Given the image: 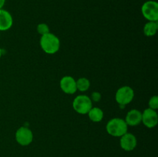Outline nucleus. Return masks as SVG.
<instances>
[{"mask_svg": "<svg viewBox=\"0 0 158 157\" xmlns=\"http://www.w3.org/2000/svg\"><path fill=\"white\" fill-rule=\"evenodd\" d=\"M40 46L43 52L52 55L60 50V38L54 34L49 32L46 35H42L40 38Z\"/></svg>", "mask_w": 158, "mask_h": 157, "instance_id": "1", "label": "nucleus"}, {"mask_svg": "<svg viewBox=\"0 0 158 157\" xmlns=\"http://www.w3.org/2000/svg\"><path fill=\"white\" fill-rule=\"evenodd\" d=\"M128 126L124 119L114 118L110 120L106 125V130L110 135L114 137H121L127 132Z\"/></svg>", "mask_w": 158, "mask_h": 157, "instance_id": "2", "label": "nucleus"}, {"mask_svg": "<svg viewBox=\"0 0 158 157\" xmlns=\"http://www.w3.org/2000/svg\"><path fill=\"white\" fill-rule=\"evenodd\" d=\"M93 107V103L90 98L86 95H79L73 102V108L79 114L85 115Z\"/></svg>", "mask_w": 158, "mask_h": 157, "instance_id": "3", "label": "nucleus"}, {"mask_svg": "<svg viewBox=\"0 0 158 157\" xmlns=\"http://www.w3.org/2000/svg\"><path fill=\"white\" fill-rule=\"evenodd\" d=\"M141 12L148 22L158 21V3L154 0L147 1L142 5Z\"/></svg>", "mask_w": 158, "mask_h": 157, "instance_id": "4", "label": "nucleus"}, {"mask_svg": "<svg viewBox=\"0 0 158 157\" xmlns=\"http://www.w3.org/2000/svg\"><path fill=\"white\" fill-rule=\"evenodd\" d=\"M134 98V91L131 87L124 86L117 89L115 94V99L120 106H124L133 101Z\"/></svg>", "mask_w": 158, "mask_h": 157, "instance_id": "5", "label": "nucleus"}, {"mask_svg": "<svg viewBox=\"0 0 158 157\" xmlns=\"http://www.w3.org/2000/svg\"><path fill=\"white\" fill-rule=\"evenodd\" d=\"M15 140L20 146H29L33 140V133L28 127L21 126L15 132Z\"/></svg>", "mask_w": 158, "mask_h": 157, "instance_id": "6", "label": "nucleus"}, {"mask_svg": "<svg viewBox=\"0 0 158 157\" xmlns=\"http://www.w3.org/2000/svg\"><path fill=\"white\" fill-rule=\"evenodd\" d=\"M141 123L149 129L155 127L158 123V115L156 110L151 109L150 108L145 109L142 112Z\"/></svg>", "mask_w": 158, "mask_h": 157, "instance_id": "7", "label": "nucleus"}, {"mask_svg": "<svg viewBox=\"0 0 158 157\" xmlns=\"http://www.w3.org/2000/svg\"><path fill=\"white\" fill-rule=\"evenodd\" d=\"M60 86L61 88L62 91L64 93L68 95H72L74 94L77 91V81L75 78L69 75L63 76L60 79Z\"/></svg>", "mask_w": 158, "mask_h": 157, "instance_id": "8", "label": "nucleus"}, {"mask_svg": "<svg viewBox=\"0 0 158 157\" xmlns=\"http://www.w3.org/2000/svg\"><path fill=\"white\" fill-rule=\"evenodd\" d=\"M120 147L127 152L133 151L137 145V140L135 135L131 132H126L124 135L120 137Z\"/></svg>", "mask_w": 158, "mask_h": 157, "instance_id": "9", "label": "nucleus"}, {"mask_svg": "<svg viewBox=\"0 0 158 157\" xmlns=\"http://www.w3.org/2000/svg\"><path fill=\"white\" fill-rule=\"evenodd\" d=\"M13 24V18L9 12L6 9H0V31L4 32L11 29Z\"/></svg>", "mask_w": 158, "mask_h": 157, "instance_id": "10", "label": "nucleus"}, {"mask_svg": "<svg viewBox=\"0 0 158 157\" xmlns=\"http://www.w3.org/2000/svg\"><path fill=\"white\" fill-rule=\"evenodd\" d=\"M124 120L127 126H138L140 123H141L142 112L140 110H138V109H131V110H130L127 113Z\"/></svg>", "mask_w": 158, "mask_h": 157, "instance_id": "11", "label": "nucleus"}, {"mask_svg": "<svg viewBox=\"0 0 158 157\" xmlns=\"http://www.w3.org/2000/svg\"><path fill=\"white\" fill-rule=\"evenodd\" d=\"M89 119L94 123H100L103 119V112L100 108L92 107L87 113Z\"/></svg>", "mask_w": 158, "mask_h": 157, "instance_id": "12", "label": "nucleus"}, {"mask_svg": "<svg viewBox=\"0 0 158 157\" xmlns=\"http://www.w3.org/2000/svg\"><path fill=\"white\" fill-rule=\"evenodd\" d=\"M158 29L157 22H148L143 26V34L148 37H152L156 35Z\"/></svg>", "mask_w": 158, "mask_h": 157, "instance_id": "13", "label": "nucleus"}, {"mask_svg": "<svg viewBox=\"0 0 158 157\" xmlns=\"http://www.w3.org/2000/svg\"><path fill=\"white\" fill-rule=\"evenodd\" d=\"M76 81H77V89L80 92H86L90 87V82L87 78L81 77Z\"/></svg>", "mask_w": 158, "mask_h": 157, "instance_id": "14", "label": "nucleus"}, {"mask_svg": "<svg viewBox=\"0 0 158 157\" xmlns=\"http://www.w3.org/2000/svg\"><path fill=\"white\" fill-rule=\"evenodd\" d=\"M36 29L38 33L40 34V35H41V36L50 32H49V26H48L47 24H46V23H40V24L37 26Z\"/></svg>", "mask_w": 158, "mask_h": 157, "instance_id": "15", "label": "nucleus"}, {"mask_svg": "<svg viewBox=\"0 0 158 157\" xmlns=\"http://www.w3.org/2000/svg\"><path fill=\"white\" fill-rule=\"evenodd\" d=\"M149 108L154 110H157L158 109V96L157 95H153L151 97L148 102Z\"/></svg>", "mask_w": 158, "mask_h": 157, "instance_id": "16", "label": "nucleus"}, {"mask_svg": "<svg viewBox=\"0 0 158 157\" xmlns=\"http://www.w3.org/2000/svg\"><path fill=\"white\" fill-rule=\"evenodd\" d=\"M91 99V101L94 102H99L100 99H101V94L98 92H93L92 95H91V97H89Z\"/></svg>", "mask_w": 158, "mask_h": 157, "instance_id": "17", "label": "nucleus"}, {"mask_svg": "<svg viewBox=\"0 0 158 157\" xmlns=\"http://www.w3.org/2000/svg\"><path fill=\"white\" fill-rule=\"evenodd\" d=\"M6 0H0V9H3V6H5Z\"/></svg>", "mask_w": 158, "mask_h": 157, "instance_id": "18", "label": "nucleus"}, {"mask_svg": "<svg viewBox=\"0 0 158 157\" xmlns=\"http://www.w3.org/2000/svg\"><path fill=\"white\" fill-rule=\"evenodd\" d=\"M2 55V49L0 48V58H1Z\"/></svg>", "mask_w": 158, "mask_h": 157, "instance_id": "19", "label": "nucleus"}]
</instances>
